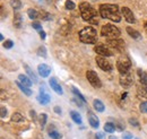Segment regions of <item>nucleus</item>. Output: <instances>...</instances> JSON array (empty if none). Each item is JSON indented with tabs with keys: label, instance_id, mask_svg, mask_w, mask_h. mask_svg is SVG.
Segmentation results:
<instances>
[{
	"label": "nucleus",
	"instance_id": "1",
	"mask_svg": "<svg viewBox=\"0 0 147 139\" xmlns=\"http://www.w3.org/2000/svg\"><path fill=\"white\" fill-rule=\"evenodd\" d=\"M100 15L105 19H110L114 23H119L121 20V15L119 13V7L117 5L104 3L100 6Z\"/></svg>",
	"mask_w": 147,
	"mask_h": 139
},
{
	"label": "nucleus",
	"instance_id": "2",
	"mask_svg": "<svg viewBox=\"0 0 147 139\" xmlns=\"http://www.w3.org/2000/svg\"><path fill=\"white\" fill-rule=\"evenodd\" d=\"M79 10H80L82 18L85 22H88V23L94 24V25L98 23V13H96V10L93 8L90 3L82 2L79 5Z\"/></svg>",
	"mask_w": 147,
	"mask_h": 139
},
{
	"label": "nucleus",
	"instance_id": "3",
	"mask_svg": "<svg viewBox=\"0 0 147 139\" xmlns=\"http://www.w3.org/2000/svg\"><path fill=\"white\" fill-rule=\"evenodd\" d=\"M79 38L83 43L86 44H95L97 41V33L96 30L92 26H87L84 27L80 32H79Z\"/></svg>",
	"mask_w": 147,
	"mask_h": 139
},
{
	"label": "nucleus",
	"instance_id": "4",
	"mask_svg": "<svg viewBox=\"0 0 147 139\" xmlns=\"http://www.w3.org/2000/svg\"><path fill=\"white\" fill-rule=\"evenodd\" d=\"M101 35L103 37H108L109 40H113V38H118L120 36V31L118 27H115L112 24H107L102 27L101 30Z\"/></svg>",
	"mask_w": 147,
	"mask_h": 139
},
{
	"label": "nucleus",
	"instance_id": "5",
	"mask_svg": "<svg viewBox=\"0 0 147 139\" xmlns=\"http://www.w3.org/2000/svg\"><path fill=\"white\" fill-rule=\"evenodd\" d=\"M130 67H131V62H130V60L127 59V58H121V59H119L117 61V68H118V71L121 75L129 74Z\"/></svg>",
	"mask_w": 147,
	"mask_h": 139
},
{
	"label": "nucleus",
	"instance_id": "6",
	"mask_svg": "<svg viewBox=\"0 0 147 139\" xmlns=\"http://www.w3.org/2000/svg\"><path fill=\"white\" fill-rule=\"evenodd\" d=\"M86 78L94 88H101L102 87V83H101V80H100V78H98V76L95 71L88 70L86 72Z\"/></svg>",
	"mask_w": 147,
	"mask_h": 139
},
{
	"label": "nucleus",
	"instance_id": "7",
	"mask_svg": "<svg viewBox=\"0 0 147 139\" xmlns=\"http://www.w3.org/2000/svg\"><path fill=\"white\" fill-rule=\"evenodd\" d=\"M96 63H97V66L103 70V71H111V70L113 69L112 63H111L105 57H101V55L100 57H96Z\"/></svg>",
	"mask_w": 147,
	"mask_h": 139
},
{
	"label": "nucleus",
	"instance_id": "8",
	"mask_svg": "<svg viewBox=\"0 0 147 139\" xmlns=\"http://www.w3.org/2000/svg\"><path fill=\"white\" fill-rule=\"evenodd\" d=\"M119 82H120V85L123 87V88H129V87L132 85V83H134V77L130 74L121 75Z\"/></svg>",
	"mask_w": 147,
	"mask_h": 139
},
{
	"label": "nucleus",
	"instance_id": "9",
	"mask_svg": "<svg viewBox=\"0 0 147 139\" xmlns=\"http://www.w3.org/2000/svg\"><path fill=\"white\" fill-rule=\"evenodd\" d=\"M94 51L97 53L98 55H101V57H111L113 53L110 51V49H108L105 45H96L95 48H94Z\"/></svg>",
	"mask_w": 147,
	"mask_h": 139
},
{
	"label": "nucleus",
	"instance_id": "10",
	"mask_svg": "<svg viewBox=\"0 0 147 139\" xmlns=\"http://www.w3.org/2000/svg\"><path fill=\"white\" fill-rule=\"evenodd\" d=\"M121 13H122V15H123L125 19H126L128 23H130V24H135V23H136V18H135L134 14H132V11H131L129 8H127V7H122V8H121Z\"/></svg>",
	"mask_w": 147,
	"mask_h": 139
},
{
	"label": "nucleus",
	"instance_id": "11",
	"mask_svg": "<svg viewBox=\"0 0 147 139\" xmlns=\"http://www.w3.org/2000/svg\"><path fill=\"white\" fill-rule=\"evenodd\" d=\"M108 44L112 47V48H114V49H118L119 51H121L123 48H125V42L122 41V40H120V38H113V40H108Z\"/></svg>",
	"mask_w": 147,
	"mask_h": 139
},
{
	"label": "nucleus",
	"instance_id": "12",
	"mask_svg": "<svg viewBox=\"0 0 147 139\" xmlns=\"http://www.w3.org/2000/svg\"><path fill=\"white\" fill-rule=\"evenodd\" d=\"M49 84H50V87L55 90L57 94H59V95H62V94H63V89H62L61 85L58 83L57 78H53V77H52V78H50Z\"/></svg>",
	"mask_w": 147,
	"mask_h": 139
},
{
	"label": "nucleus",
	"instance_id": "13",
	"mask_svg": "<svg viewBox=\"0 0 147 139\" xmlns=\"http://www.w3.org/2000/svg\"><path fill=\"white\" fill-rule=\"evenodd\" d=\"M37 71H38V74H40L41 77L47 78V77L51 74V68H50L48 65H45V63H41V65H38V67H37Z\"/></svg>",
	"mask_w": 147,
	"mask_h": 139
},
{
	"label": "nucleus",
	"instance_id": "14",
	"mask_svg": "<svg viewBox=\"0 0 147 139\" xmlns=\"http://www.w3.org/2000/svg\"><path fill=\"white\" fill-rule=\"evenodd\" d=\"M37 101H38L40 104L47 105L50 101H51V97H50V95H49L47 92L40 90V94H38V96H37Z\"/></svg>",
	"mask_w": 147,
	"mask_h": 139
},
{
	"label": "nucleus",
	"instance_id": "15",
	"mask_svg": "<svg viewBox=\"0 0 147 139\" xmlns=\"http://www.w3.org/2000/svg\"><path fill=\"white\" fill-rule=\"evenodd\" d=\"M88 122L91 124V127L94 128V129H97L100 127V121H98V118L96 115H94L93 113H90L88 115Z\"/></svg>",
	"mask_w": 147,
	"mask_h": 139
},
{
	"label": "nucleus",
	"instance_id": "16",
	"mask_svg": "<svg viewBox=\"0 0 147 139\" xmlns=\"http://www.w3.org/2000/svg\"><path fill=\"white\" fill-rule=\"evenodd\" d=\"M126 31H127V33H128L129 36H131V37L135 38V40H140V38H142V34H140L137 30H135V28H132V27H127Z\"/></svg>",
	"mask_w": 147,
	"mask_h": 139
},
{
	"label": "nucleus",
	"instance_id": "17",
	"mask_svg": "<svg viewBox=\"0 0 147 139\" xmlns=\"http://www.w3.org/2000/svg\"><path fill=\"white\" fill-rule=\"evenodd\" d=\"M16 85H17V87H18L19 89L26 95V96H31L32 95V90H31V88L30 87H27V86H25V85H23L19 80H17L16 82Z\"/></svg>",
	"mask_w": 147,
	"mask_h": 139
},
{
	"label": "nucleus",
	"instance_id": "18",
	"mask_svg": "<svg viewBox=\"0 0 147 139\" xmlns=\"http://www.w3.org/2000/svg\"><path fill=\"white\" fill-rule=\"evenodd\" d=\"M22 23H23V17H22V14L16 11L14 14V26L17 27V28H20L22 26Z\"/></svg>",
	"mask_w": 147,
	"mask_h": 139
},
{
	"label": "nucleus",
	"instance_id": "19",
	"mask_svg": "<svg viewBox=\"0 0 147 139\" xmlns=\"http://www.w3.org/2000/svg\"><path fill=\"white\" fill-rule=\"evenodd\" d=\"M93 106L97 112H103L105 110V106L103 104V102L101 100H94L93 101Z\"/></svg>",
	"mask_w": 147,
	"mask_h": 139
},
{
	"label": "nucleus",
	"instance_id": "20",
	"mask_svg": "<svg viewBox=\"0 0 147 139\" xmlns=\"http://www.w3.org/2000/svg\"><path fill=\"white\" fill-rule=\"evenodd\" d=\"M18 80L23 84V85H25V86H27V87L32 86V79H30L26 75H19Z\"/></svg>",
	"mask_w": 147,
	"mask_h": 139
},
{
	"label": "nucleus",
	"instance_id": "21",
	"mask_svg": "<svg viewBox=\"0 0 147 139\" xmlns=\"http://www.w3.org/2000/svg\"><path fill=\"white\" fill-rule=\"evenodd\" d=\"M137 93H138L139 96L147 99V85H143V84L138 85L137 86Z\"/></svg>",
	"mask_w": 147,
	"mask_h": 139
},
{
	"label": "nucleus",
	"instance_id": "22",
	"mask_svg": "<svg viewBox=\"0 0 147 139\" xmlns=\"http://www.w3.org/2000/svg\"><path fill=\"white\" fill-rule=\"evenodd\" d=\"M70 117H71V119H73V121L75 122V123H77V124H82L83 119H82V115H80L78 112L71 111V112H70Z\"/></svg>",
	"mask_w": 147,
	"mask_h": 139
},
{
	"label": "nucleus",
	"instance_id": "23",
	"mask_svg": "<svg viewBox=\"0 0 147 139\" xmlns=\"http://www.w3.org/2000/svg\"><path fill=\"white\" fill-rule=\"evenodd\" d=\"M137 74H138V77H139V80H140V84L143 85H147V74L142 69L137 70Z\"/></svg>",
	"mask_w": 147,
	"mask_h": 139
},
{
	"label": "nucleus",
	"instance_id": "24",
	"mask_svg": "<svg viewBox=\"0 0 147 139\" xmlns=\"http://www.w3.org/2000/svg\"><path fill=\"white\" fill-rule=\"evenodd\" d=\"M24 68H25V70H26V72H27V75H28V77L32 79V82L37 83V77H36V75H35V72L31 69L27 65H24Z\"/></svg>",
	"mask_w": 147,
	"mask_h": 139
},
{
	"label": "nucleus",
	"instance_id": "25",
	"mask_svg": "<svg viewBox=\"0 0 147 139\" xmlns=\"http://www.w3.org/2000/svg\"><path fill=\"white\" fill-rule=\"evenodd\" d=\"M27 15H28V17L31 18V19H36V18L40 17V13L37 10H35V9H33V8H30L27 10Z\"/></svg>",
	"mask_w": 147,
	"mask_h": 139
},
{
	"label": "nucleus",
	"instance_id": "26",
	"mask_svg": "<svg viewBox=\"0 0 147 139\" xmlns=\"http://www.w3.org/2000/svg\"><path fill=\"white\" fill-rule=\"evenodd\" d=\"M11 121L13 122H23V121H25V118H24L20 113L16 112V113H14V114L11 115Z\"/></svg>",
	"mask_w": 147,
	"mask_h": 139
},
{
	"label": "nucleus",
	"instance_id": "27",
	"mask_svg": "<svg viewBox=\"0 0 147 139\" xmlns=\"http://www.w3.org/2000/svg\"><path fill=\"white\" fill-rule=\"evenodd\" d=\"M10 2V6H11V8L14 9V10H18L22 8V2H20V0H10L9 1Z\"/></svg>",
	"mask_w": 147,
	"mask_h": 139
},
{
	"label": "nucleus",
	"instance_id": "28",
	"mask_svg": "<svg viewBox=\"0 0 147 139\" xmlns=\"http://www.w3.org/2000/svg\"><path fill=\"white\" fill-rule=\"evenodd\" d=\"M104 130H105V132L112 134V132L115 131V126L113 123H111V122H108V123L104 124Z\"/></svg>",
	"mask_w": 147,
	"mask_h": 139
},
{
	"label": "nucleus",
	"instance_id": "29",
	"mask_svg": "<svg viewBox=\"0 0 147 139\" xmlns=\"http://www.w3.org/2000/svg\"><path fill=\"white\" fill-rule=\"evenodd\" d=\"M73 93L75 94V96H76V97L80 99V100H82V101H83L84 103L86 102V99H85V97L83 96V94H82V93H80V92H79V90H78V89H77L76 87H73Z\"/></svg>",
	"mask_w": 147,
	"mask_h": 139
},
{
	"label": "nucleus",
	"instance_id": "30",
	"mask_svg": "<svg viewBox=\"0 0 147 139\" xmlns=\"http://www.w3.org/2000/svg\"><path fill=\"white\" fill-rule=\"evenodd\" d=\"M49 136L52 139H61V137H62L61 134L58 132L57 130H51V131H49Z\"/></svg>",
	"mask_w": 147,
	"mask_h": 139
},
{
	"label": "nucleus",
	"instance_id": "31",
	"mask_svg": "<svg viewBox=\"0 0 147 139\" xmlns=\"http://www.w3.org/2000/svg\"><path fill=\"white\" fill-rule=\"evenodd\" d=\"M40 17L42 18L43 20H49V19H51L50 14H49L48 11H45V10H41V11H40Z\"/></svg>",
	"mask_w": 147,
	"mask_h": 139
},
{
	"label": "nucleus",
	"instance_id": "32",
	"mask_svg": "<svg viewBox=\"0 0 147 139\" xmlns=\"http://www.w3.org/2000/svg\"><path fill=\"white\" fill-rule=\"evenodd\" d=\"M65 6H66V9H68V10H74V9L76 8L75 2H74V1H71V0H67Z\"/></svg>",
	"mask_w": 147,
	"mask_h": 139
},
{
	"label": "nucleus",
	"instance_id": "33",
	"mask_svg": "<svg viewBox=\"0 0 147 139\" xmlns=\"http://www.w3.org/2000/svg\"><path fill=\"white\" fill-rule=\"evenodd\" d=\"M37 55H40V57H42V58H45V57H47V50H45L44 47H40V48L37 49Z\"/></svg>",
	"mask_w": 147,
	"mask_h": 139
},
{
	"label": "nucleus",
	"instance_id": "34",
	"mask_svg": "<svg viewBox=\"0 0 147 139\" xmlns=\"http://www.w3.org/2000/svg\"><path fill=\"white\" fill-rule=\"evenodd\" d=\"M47 119H48L47 114L42 113V114L40 115V124H41V127H42V128H44V126H45V123H47Z\"/></svg>",
	"mask_w": 147,
	"mask_h": 139
},
{
	"label": "nucleus",
	"instance_id": "35",
	"mask_svg": "<svg viewBox=\"0 0 147 139\" xmlns=\"http://www.w3.org/2000/svg\"><path fill=\"white\" fill-rule=\"evenodd\" d=\"M13 47H14V42L11 40H6L3 42V48L5 49H11Z\"/></svg>",
	"mask_w": 147,
	"mask_h": 139
},
{
	"label": "nucleus",
	"instance_id": "36",
	"mask_svg": "<svg viewBox=\"0 0 147 139\" xmlns=\"http://www.w3.org/2000/svg\"><path fill=\"white\" fill-rule=\"evenodd\" d=\"M140 111H142L143 113H147V101L146 102H143V103L140 104Z\"/></svg>",
	"mask_w": 147,
	"mask_h": 139
},
{
	"label": "nucleus",
	"instance_id": "37",
	"mask_svg": "<svg viewBox=\"0 0 147 139\" xmlns=\"http://www.w3.org/2000/svg\"><path fill=\"white\" fill-rule=\"evenodd\" d=\"M32 26H33V28H35V30H36L37 32L42 30V25H41L40 23H37V22H35V23H33V24H32Z\"/></svg>",
	"mask_w": 147,
	"mask_h": 139
},
{
	"label": "nucleus",
	"instance_id": "38",
	"mask_svg": "<svg viewBox=\"0 0 147 139\" xmlns=\"http://www.w3.org/2000/svg\"><path fill=\"white\" fill-rule=\"evenodd\" d=\"M135 137L131 135V134H129V132H125L123 134V136H122V139H134Z\"/></svg>",
	"mask_w": 147,
	"mask_h": 139
},
{
	"label": "nucleus",
	"instance_id": "39",
	"mask_svg": "<svg viewBox=\"0 0 147 139\" xmlns=\"http://www.w3.org/2000/svg\"><path fill=\"white\" fill-rule=\"evenodd\" d=\"M5 117H7V109L3 107V106H1V118L3 119Z\"/></svg>",
	"mask_w": 147,
	"mask_h": 139
},
{
	"label": "nucleus",
	"instance_id": "40",
	"mask_svg": "<svg viewBox=\"0 0 147 139\" xmlns=\"http://www.w3.org/2000/svg\"><path fill=\"white\" fill-rule=\"evenodd\" d=\"M96 139H105V134L104 132H97L96 134Z\"/></svg>",
	"mask_w": 147,
	"mask_h": 139
},
{
	"label": "nucleus",
	"instance_id": "41",
	"mask_svg": "<svg viewBox=\"0 0 147 139\" xmlns=\"http://www.w3.org/2000/svg\"><path fill=\"white\" fill-rule=\"evenodd\" d=\"M38 34H40V36H41V38H42V40H45L47 35H45V33H44V31H43V30L38 31Z\"/></svg>",
	"mask_w": 147,
	"mask_h": 139
},
{
	"label": "nucleus",
	"instance_id": "42",
	"mask_svg": "<svg viewBox=\"0 0 147 139\" xmlns=\"http://www.w3.org/2000/svg\"><path fill=\"white\" fill-rule=\"evenodd\" d=\"M129 123H130V124H134V126H138V122L136 121L135 119H130V120H129Z\"/></svg>",
	"mask_w": 147,
	"mask_h": 139
},
{
	"label": "nucleus",
	"instance_id": "43",
	"mask_svg": "<svg viewBox=\"0 0 147 139\" xmlns=\"http://www.w3.org/2000/svg\"><path fill=\"white\" fill-rule=\"evenodd\" d=\"M55 112L57 114H61V109L59 107V106H55Z\"/></svg>",
	"mask_w": 147,
	"mask_h": 139
},
{
	"label": "nucleus",
	"instance_id": "44",
	"mask_svg": "<svg viewBox=\"0 0 147 139\" xmlns=\"http://www.w3.org/2000/svg\"><path fill=\"white\" fill-rule=\"evenodd\" d=\"M126 97H127V93H122V95H121V99H122V100H125Z\"/></svg>",
	"mask_w": 147,
	"mask_h": 139
},
{
	"label": "nucleus",
	"instance_id": "45",
	"mask_svg": "<svg viewBox=\"0 0 147 139\" xmlns=\"http://www.w3.org/2000/svg\"><path fill=\"white\" fill-rule=\"evenodd\" d=\"M109 139H118V138H117L115 136H110V138H109Z\"/></svg>",
	"mask_w": 147,
	"mask_h": 139
},
{
	"label": "nucleus",
	"instance_id": "46",
	"mask_svg": "<svg viewBox=\"0 0 147 139\" xmlns=\"http://www.w3.org/2000/svg\"><path fill=\"white\" fill-rule=\"evenodd\" d=\"M134 139H139V138H134Z\"/></svg>",
	"mask_w": 147,
	"mask_h": 139
}]
</instances>
